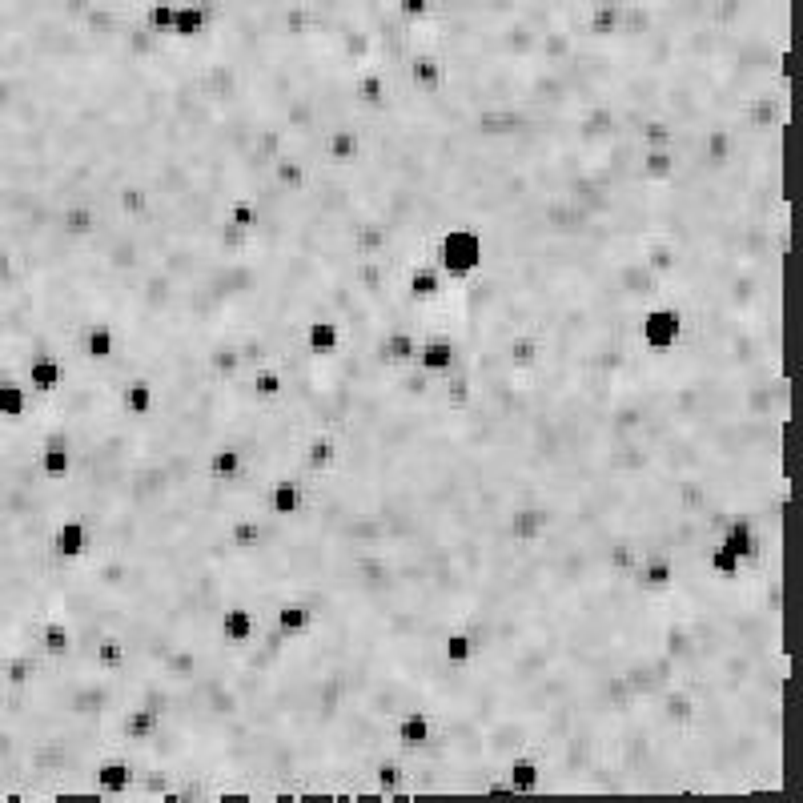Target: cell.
Wrapping results in <instances>:
<instances>
[{"mask_svg":"<svg viewBox=\"0 0 803 803\" xmlns=\"http://www.w3.org/2000/svg\"><path fill=\"white\" fill-rule=\"evenodd\" d=\"M394 9L406 25H422L430 13H434V0H394Z\"/></svg>","mask_w":803,"mask_h":803,"instance_id":"cell-42","label":"cell"},{"mask_svg":"<svg viewBox=\"0 0 803 803\" xmlns=\"http://www.w3.org/2000/svg\"><path fill=\"white\" fill-rule=\"evenodd\" d=\"M225 217H229L237 229H249V233H253V229H257V221H261V209H257V201H253V197H237V201L229 205V213H225Z\"/></svg>","mask_w":803,"mask_h":803,"instance_id":"cell-40","label":"cell"},{"mask_svg":"<svg viewBox=\"0 0 803 803\" xmlns=\"http://www.w3.org/2000/svg\"><path fill=\"white\" fill-rule=\"evenodd\" d=\"M205 29H209V13H205L201 5H193V0H181V5H173V29H169V37L193 41V37H201Z\"/></svg>","mask_w":803,"mask_h":803,"instance_id":"cell-23","label":"cell"},{"mask_svg":"<svg viewBox=\"0 0 803 803\" xmlns=\"http://www.w3.org/2000/svg\"><path fill=\"white\" fill-rule=\"evenodd\" d=\"M302 338H306V350H310L314 358H334V354L342 350V326H338V322H330V318H318V322H310Z\"/></svg>","mask_w":803,"mask_h":803,"instance_id":"cell-20","label":"cell"},{"mask_svg":"<svg viewBox=\"0 0 803 803\" xmlns=\"http://www.w3.org/2000/svg\"><path fill=\"white\" fill-rule=\"evenodd\" d=\"M502 775H506V783H510L514 795H539V787H543V767H539V759L526 755V751L514 755Z\"/></svg>","mask_w":803,"mask_h":803,"instance_id":"cell-16","label":"cell"},{"mask_svg":"<svg viewBox=\"0 0 803 803\" xmlns=\"http://www.w3.org/2000/svg\"><path fill=\"white\" fill-rule=\"evenodd\" d=\"M13 101V81L9 77H0V109H5Z\"/></svg>","mask_w":803,"mask_h":803,"instance_id":"cell-44","label":"cell"},{"mask_svg":"<svg viewBox=\"0 0 803 803\" xmlns=\"http://www.w3.org/2000/svg\"><path fill=\"white\" fill-rule=\"evenodd\" d=\"M97 225H101V213H97V205H89V201H69V205L61 209V233L73 237V241L93 237Z\"/></svg>","mask_w":803,"mask_h":803,"instance_id":"cell-17","label":"cell"},{"mask_svg":"<svg viewBox=\"0 0 803 803\" xmlns=\"http://www.w3.org/2000/svg\"><path fill=\"white\" fill-rule=\"evenodd\" d=\"M65 9L69 13H85V9H93V0H65Z\"/></svg>","mask_w":803,"mask_h":803,"instance_id":"cell-45","label":"cell"},{"mask_svg":"<svg viewBox=\"0 0 803 803\" xmlns=\"http://www.w3.org/2000/svg\"><path fill=\"white\" fill-rule=\"evenodd\" d=\"M117 354V334L113 326H89L85 330V358L89 362H109Z\"/></svg>","mask_w":803,"mask_h":803,"instance_id":"cell-37","label":"cell"},{"mask_svg":"<svg viewBox=\"0 0 803 803\" xmlns=\"http://www.w3.org/2000/svg\"><path fill=\"white\" fill-rule=\"evenodd\" d=\"M302 462H306V470H310V478H314V490H318V482L338 466V438L326 434V430L310 434V438H306V450H302ZM314 490H310V494H314Z\"/></svg>","mask_w":803,"mask_h":803,"instance_id":"cell-8","label":"cell"},{"mask_svg":"<svg viewBox=\"0 0 803 803\" xmlns=\"http://www.w3.org/2000/svg\"><path fill=\"white\" fill-rule=\"evenodd\" d=\"M639 145L643 149H675L679 145V129L667 121V117H647L643 125H639Z\"/></svg>","mask_w":803,"mask_h":803,"instance_id":"cell-36","label":"cell"},{"mask_svg":"<svg viewBox=\"0 0 803 803\" xmlns=\"http://www.w3.org/2000/svg\"><path fill=\"white\" fill-rule=\"evenodd\" d=\"M683 338V310L671 306V302H659V306H647L643 318H639V342L655 354L663 350H675Z\"/></svg>","mask_w":803,"mask_h":803,"instance_id":"cell-2","label":"cell"},{"mask_svg":"<svg viewBox=\"0 0 803 803\" xmlns=\"http://www.w3.org/2000/svg\"><path fill=\"white\" fill-rule=\"evenodd\" d=\"M25 382H29L33 394H53V390H61V382H65V366H61L57 358H37V362H29V370H25Z\"/></svg>","mask_w":803,"mask_h":803,"instance_id":"cell-29","label":"cell"},{"mask_svg":"<svg viewBox=\"0 0 803 803\" xmlns=\"http://www.w3.org/2000/svg\"><path fill=\"white\" fill-rule=\"evenodd\" d=\"M37 470H41L45 478H53V482L69 478V474H73V450H69L65 442H45L41 454H37Z\"/></svg>","mask_w":803,"mask_h":803,"instance_id":"cell-32","label":"cell"},{"mask_svg":"<svg viewBox=\"0 0 803 803\" xmlns=\"http://www.w3.org/2000/svg\"><path fill=\"white\" fill-rule=\"evenodd\" d=\"M454 358H458V346H454V338H446V334H430V338H422V342H418L414 366H418L422 374H430V378H442V374L454 366Z\"/></svg>","mask_w":803,"mask_h":803,"instance_id":"cell-6","label":"cell"},{"mask_svg":"<svg viewBox=\"0 0 803 803\" xmlns=\"http://www.w3.org/2000/svg\"><path fill=\"white\" fill-rule=\"evenodd\" d=\"M430 739H434V719H430L426 711L410 707V711H402V715L394 719V743H398V755H402L406 763H414V759L430 747Z\"/></svg>","mask_w":803,"mask_h":803,"instance_id":"cell-4","label":"cell"},{"mask_svg":"<svg viewBox=\"0 0 803 803\" xmlns=\"http://www.w3.org/2000/svg\"><path fill=\"white\" fill-rule=\"evenodd\" d=\"M41 651L57 663V659H69L73 655V627L65 623V619H45L41 623Z\"/></svg>","mask_w":803,"mask_h":803,"instance_id":"cell-28","label":"cell"},{"mask_svg":"<svg viewBox=\"0 0 803 803\" xmlns=\"http://www.w3.org/2000/svg\"><path fill=\"white\" fill-rule=\"evenodd\" d=\"M270 177H274V185H282L286 193H306V189H310V165H306L302 157H294V153H282V157L270 165Z\"/></svg>","mask_w":803,"mask_h":803,"instance_id":"cell-19","label":"cell"},{"mask_svg":"<svg viewBox=\"0 0 803 803\" xmlns=\"http://www.w3.org/2000/svg\"><path fill=\"white\" fill-rule=\"evenodd\" d=\"M29 402H33V390H29L25 382H17V378L0 382V418H9V422L25 418V414H29Z\"/></svg>","mask_w":803,"mask_h":803,"instance_id":"cell-33","label":"cell"},{"mask_svg":"<svg viewBox=\"0 0 803 803\" xmlns=\"http://www.w3.org/2000/svg\"><path fill=\"white\" fill-rule=\"evenodd\" d=\"M217 631H221L225 643H233V647H249V643L257 639L253 611H249L245 603H229V607L221 611V619H217Z\"/></svg>","mask_w":803,"mask_h":803,"instance_id":"cell-12","label":"cell"},{"mask_svg":"<svg viewBox=\"0 0 803 803\" xmlns=\"http://www.w3.org/2000/svg\"><path fill=\"white\" fill-rule=\"evenodd\" d=\"M635 583L647 587V591H675V567H671V559H663V555H643V559H639V571H635Z\"/></svg>","mask_w":803,"mask_h":803,"instance_id":"cell-22","label":"cell"},{"mask_svg":"<svg viewBox=\"0 0 803 803\" xmlns=\"http://www.w3.org/2000/svg\"><path fill=\"white\" fill-rule=\"evenodd\" d=\"M434 265L442 270L446 282H466L478 274L482 265V237L470 229V225H454L438 237L434 245Z\"/></svg>","mask_w":803,"mask_h":803,"instance_id":"cell-1","label":"cell"},{"mask_svg":"<svg viewBox=\"0 0 803 803\" xmlns=\"http://www.w3.org/2000/svg\"><path fill=\"white\" fill-rule=\"evenodd\" d=\"M723 551H731V555H739L743 563H755L759 559V530H755V522L751 518H731L723 530H719V539H715Z\"/></svg>","mask_w":803,"mask_h":803,"instance_id":"cell-7","label":"cell"},{"mask_svg":"<svg viewBox=\"0 0 803 803\" xmlns=\"http://www.w3.org/2000/svg\"><path fill=\"white\" fill-rule=\"evenodd\" d=\"M145 29L157 33V37H169V29H173V5L169 0H153V5L145 9Z\"/></svg>","mask_w":803,"mask_h":803,"instance_id":"cell-39","label":"cell"},{"mask_svg":"<svg viewBox=\"0 0 803 803\" xmlns=\"http://www.w3.org/2000/svg\"><path fill=\"white\" fill-rule=\"evenodd\" d=\"M418 334H410V330H390L382 342H378V354H382V362H390V366H414V354H418Z\"/></svg>","mask_w":803,"mask_h":803,"instance_id":"cell-25","label":"cell"},{"mask_svg":"<svg viewBox=\"0 0 803 803\" xmlns=\"http://www.w3.org/2000/svg\"><path fill=\"white\" fill-rule=\"evenodd\" d=\"M639 165H643V177H647V181H671L675 169H679V153H675L671 145H667V149H643Z\"/></svg>","mask_w":803,"mask_h":803,"instance_id":"cell-34","label":"cell"},{"mask_svg":"<svg viewBox=\"0 0 803 803\" xmlns=\"http://www.w3.org/2000/svg\"><path fill=\"white\" fill-rule=\"evenodd\" d=\"M442 659H446L450 667H458V671H470V663H474V639H470V631H462V627L446 631V639H442Z\"/></svg>","mask_w":803,"mask_h":803,"instance_id":"cell-35","label":"cell"},{"mask_svg":"<svg viewBox=\"0 0 803 803\" xmlns=\"http://www.w3.org/2000/svg\"><path fill=\"white\" fill-rule=\"evenodd\" d=\"M362 157V133L350 125H334L322 141V161L326 165H354Z\"/></svg>","mask_w":803,"mask_h":803,"instance_id":"cell-11","label":"cell"},{"mask_svg":"<svg viewBox=\"0 0 803 803\" xmlns=\"http://www.w3.org/2000/svg\"><path fill=\"white\" fill-rule=\"evenodd\" d=\"M406 77H410V85H414L422 97H434V93L446 85V65H442L438 53L418 49V53L406 61Z\"/></svg>","mask_w":803,"mask_h":803,"instance_id":"cell-5","label":"cell"},{"mask_svg":"<svg viewBox=\"0 0 803 803\" xmlns=\"http://www.w3.org/2000/svg\"><path fill=\"white\" fill-rule=\"evenodd\" d=\"M249 245V229H237L229 217L217 225V249L221 253H237V249H245Z\"/></svg>","mask_w":803,"mask_h":803,"instance_id":"cell-41","label":"cell"},{"mask_svg":"<svg viewBox=\"0 0 803 803\" xmlns=\"http://www.w3.org/2000/svg\"><path fill=\"white\" fill-rule=\"evenodd\" d=\"M302 502H306V486H302L298 478H278V482L270 486V494H265V510H270L274 522L294 518V514L302 510Z\"/></svg>","mask_w":803,"mask_h":803,"instance_id":"cell-10","label":"cell"},{"mask_svg":"<svg viewBox=\"0 0 803 803\" xmlns=\"http://www.w3.org/2000/svg\"><path fill=\"white\" fill-rule=\"evenodd\" d=\"M13 274V253L5 249V245H0V282H5Z\"/></svg>","mask_w":803,"mask_h":803,"instance_id":"cell-43","label":"cell"},{"mask_svg":"<svg viewBox=\"0 0 803 803\" xmlns=\"http://www.w3.org/2000/svg\"><path fill=\"white\" fill-rule=\"evenodd\" d=\"M350 93H354V101H358L362 109H370V113L390 101V85H386V77H382L378 69H362V73L354 77Z\"/></svg>","mask_w":803,"mask_h":803,"instance_id":"cell-18","label":"cell"},{"mask_svg":"<svg viewBox=\"0 0 803 803\" xmlns=\"http://www.w3.org/2000/svg\"><path fill=\"white\" fill-rule=\"evenodd\" d=\"M121 731H125V739L133 747H145L161 731V711H153V707H129L125 719H121Z\"/></svg>","mask_w":803,"mask_h":803,"instance_id":"cell-21","label":"cell"},{"mask_svg":"<svg viewBox=\"0 0 803 803\" xmlns=\"http://www.w3.org/2000/svg\"><path fill=\"white\" fill-rule=\"evenodd\" d=\"M241 470H245V454H241L237 442H221V446L209 450V458H205V478H209V482H237Z\"/></svg>","mask_w":803,"mask_h":803,"instance_id":"cell-14","label":"cell"},{"mask_svg":"<svg viewBox=\"0 0 803 803\" xmlns=\"http://www.w3.org/2000/svg\"><path fill=\"white\" fill-rule=\"evenodd\" d=\"M261 534H265V514H241L225 526V539L233 551H253L261 543Z\"/></svg>","mask_w":803,"mask_h":803,"instance_id":"cell-26","label":"cell"},{"mask_svg":"<svg viewBox=\"0 0 803 803\" xmlns=\"http://www.w3.org/2000/svg\"><path fill=\"white\" fill-rule=\"evenodd\" d=\"M117 213L125 221H141L149 213V189L145 185H121L117 189Z\"/></svg>","mask_w":803,"mask_h":803,"instance_id":"cell-38","label":"cell"},{"mask_svg":"<svg viewBox=\"0 0 803 803\" xmlns=\"http://www.w3.org/2000/svg\"><path fill=\"white\" fill-rule=\"evenodd\" d=\"M551 526H555V514H551V506H543V502H522V506H514L510 518H506V534H510L518 547L543 543V534H547Z\"/></svg>","mask_w":803,"mask_h":803,"instance_id":"cell-3","label":"cell"},{"mask_svg":"<svg viewBox=\"0 0 803 803\" xmlns=\"http://www.w3.org/2000/svg\"><path fill=\"white\" fill-rule=\"evenodd\" d=\"M245 386L253 390V398H257V402H274V398H282V394H286V378H282V370H278L274 362L253 366V370L245 374Z\"/></svg>","mask_w":803,"mask_h":803,"instance_id":"cell-24","label":"cell"},{"mask_svg":"<svg viewBox=\"0 0 803 803\" xmlns=\"http://www.w3.org/2000/svg\"><path fill=\"white\" fill-rule=\"evenodd\" d=\"M623 5L627 0H603L587 13V33L591 37H615L623 29Z\"/></svg>","mask_w":803,"mask_h":803,"instance_id":"cell-30","label":"cell"},{"mask_svg":"<svg viewBox=\"0 0 803 803\" xmlns=\"http://www.w3.org/2000/svg\"><path fill=\"white\" fill-rule=\"evenodd\" d=\"M442 290H446V278H442V270L434 261H418V265L406 270V294L414 302H434Z\"/></svg>","mask_w":803,"mask_h":803,"instance_id":"cell-15","label":"cell"},{"mask_svg":"<svg viewBox=\"0 0 803 803\" xmlns=\"http://www.w3.org/2000/svg\"><path fill=\"white\" fill-rule=\"evenodd\" d=\"M386 245H390V233L382 221H374V217L358 221V229H354V253L358 257H382Z\"/></svg>","mask_w":803,"mask_h":803,"instance_id":"cell-31","label":"cell"},{"mask_svg":"<svg viewBox=\"0 0 803 803\" xmlns=\"http://www.w3.org/2000/svg\"><path fill=\"white\" fill-rule=\"evenodd\" d=\"M89 551V526L81 522V518H61L57 526H53V555L57 559H65V563H73V559H81Z\"/></svg>","mask_w":803,"mask_h":803,"instance_id":"cell-9","label":"cell"},{"mask_svg":"<svg viewBox=\"0 0 803 803\" xmlns=\"http://www.w3.org/2000/svg\"><path fill=\"white\" fill-rule=\"evenodd\" d=\"M153 402H157V390L149 378H129L121 386V406L129 418H149L153 414Z\"/></svg>","mask_w":803,"mask_h":803,"instance_id":"cell-27","label":"cell"},{"mask_svg":"<svg viewBox=\"0 0 803 803\" xmlns=\"http://www.w3.org/2000/svg\"><path fill=\"white\" fill-rule=\"evenodd\" d=\"M97 787L105 799H125L133 787V763L125 755H109L97 763Z\"/></svg>","mask_w":803,"mask_h":803,"instance_id":"cell-13","label":"cell"}]
</instances>
